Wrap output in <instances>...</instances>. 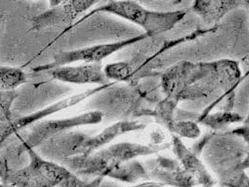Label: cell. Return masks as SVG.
Wrapping results in <instances>:
<instances>
[{
  "label": "cell",
  "instance_id": "obj_9",
  "mask_svg": "<svg viewBox=\"0 0 249 187\" xmlns=\"http://www.w3.org/2000/svg\"><path fill=\"white\" fill-rule=\"evenodd\" d=\"M248 0H195L193 8L196 12L202 15L219 14L220 12H226L229 9L233 8L236 5H240Z\"/></svg>",
  "mask_w": 249,
  "mask_h": 187
},
{
  "label": "cell",
  "instance_id": "obj_8",
  "mask_svg": "<svg viewBox=\"0 0 249 187\" xmlns=\"http://www.w3.org/2000/svg\"><path fill=\"white\" fill-rule=\"evenodd\" d=\"M101 89H102V87H98V88L93 89V90H91V91L79 94L78 95H74V96H71V97H68L67 99L59 101V102H57L55 104L50 106V107L46 108V109L42 110V111H39L37 112H35L33 114L23 117V118H21L19 120H16L14 122H11L12 127L14 128L16 131H18L19 129L26 128L27 126H29V125L33 124V123H36V122H38V121H40L41 119L45 118L48 115L53 114V113L58 112H60L62 110L67 109L68 107H71V106L79 103L81 100L86 98L88 95H90L91 94L96 93L97 91H99Z\"/></svg>",
  "mask_w": 249,
  "mask_h": 187
},
{
  "label": "cell",
  "instance_id": "obj_5",
  "mask_svg": "<svg viewBox=\"0 0 249 187\" xmlns=\"http://www.w3.org/2000/svg\"><path fill=\"white\" fill-rule=\"evenodd\" d=\"M156 149L136 144H119L113 146L106 151L98 152L97 155H94L88 161L91 166L92 171L99 170L100 168L105 170V173H108L118 164L131 159L136 155L148 154L156 152Z\"/></svg>",
  "mask_w": 249,
  "mask_h": 187
},
{
  "label": "cell",
  "instance_id": "obj_7",
  "mask_svg": "<svg viewBox=\"0 0 249 187\" xmlns=\"http://www.w3.org/2000/svg\"><path fill=\"white\" fill-rule=\"evenodd\" d=\"M144 126L140 125L138 123H129V122H124V123H118L109 127L108 129L104 130L101 134L98 136L91 138L89 140H85V141L79 145L74 147L73 151L75 152H79L81 154L88 155L91 151L97 149L99 146L107 143L108 141L113 140L115 137L133 130H139L143 129Z\"/></svg>",
  "mask_w": 249,
  "mask_h": 187
},
{
  "label": "cell",
  "instance_id": "obj_3",
  "mask_svg": "<svg viewBox=\"0 0 249 187\" xmlns=\"http://www.w3.org/2000/svg\"><path fill=\"white\" fill-rule=\"evenodd\" d=\"M102 116L101 112H93L72 118L40 122L35 126L27 140L23 141L22 147L24 150L28 148L34 149L35 147L40 146L47 140L56 137L64 131L72 129L74 127H78L81 125L97 124L98 122H101Z\"/></svg>",
  "mask_w": 249,
  "mask_h": 187
},
{
  "label": "cell",
  "instance_id": "obj_16",
  "mask_svg": "<svg viewBox=\"0 0 249 187\" xmlns=\"http://www.w3.org/2000/svg\"><path fill=\"white\" fill-rule=\"evenodd\" d=\"M5 20H6V16L4 14H0V32L3 27V24L5 23Z\"/></svg>",
  "mask_w": 249,
  "mask_h": 187
},
{
  "label": "cell",
  "instance_id": "obj_2",
  "mask_svg": "<svg viewBox=\"0 0 249 187\" xmlns=\"http://www.w3.org/2000/svg\"><path fill=\"white\" fill-rule=\"evenodd\" d=\"M108 12L127 19L143 27L147 35L159 34L174 27L185 16V12H160L148 11L135 1H109L94 10L96 12Z\"/></svg>",
  "mask_w": 249,
  "mask_h": 187
},
{
  "label": "cell",
  "instance_id": "obj_12",
  "mask_svg": "<svg viewBox=\"0 0 249 187\" xmlns=\"http://www.w3.org/2000/svg\"><path fill=\"white\" fill-rule=\"evenodd\" d=\"M18 94L15 92V90H0V114L5 117L8 122H12V106Z\"/></svg>",
  "mask_w": 249,
  "mask_h": 187
},
{
  "label": "cell",
  "instance_id": "obj_1",
  "mask_svg": "<svg viewBox=\"0 0 249 187\" xmlns=\"http://www.w3.org/2000/svg\"><path fill=\"white\" fill-rule=\"evenodd\" d=\"M27 151L30 163L22 169L6 171L1 178L11 187H78L82 183L68 169L57 164L42 159L34 149Z\"/></svg>",
  "mask_w": 249,
  "mask_h": 187
},
{
  "label": "cell",
  "instance_id": "obj_17",
  "mask_svg": "<svg viewBox=\"0 0 249 187\" xmlns=\"http://www.w3.org/2000/svg\"><path fill=\"white\" fill-rule=\"evenodd\" d=\"M0 187H2V185H0Z\"/></svg>",
  "mask_w": 249,
  "mask_h": 187
},
{
  "label": "cell",
  "instance_id": "obj_15",
  "mask_svg": "<svg viewBox=\"0 0 249 187\" xmlns=\"http://www.w3.org/2000/svg\"><path fill=\"white\" fill-rule=\"evenodd\" d=\"M64 1L65 0H49V3H50L51 8H54V7L61 5Z\"/></svg>",
  "mask_w": 249,
  "mask_h": 187
},
{
  "label": "cell",
  "instance_id": "obj_13",
  "mask_svg": "<svg viewBox=\"0 0 249 187\" xmlns=\"http://www.w3.org/2000/svg\"><path fill=\"white\" fill-rule=\"evenodd\" d=\"M131 72V68L126 63H116L108 65L105 69V75L107 78H112L116 80H124Z\"/></svg>",
  "mask_w": 249,
  "mask_h": 187
},
{
  "label": "cell",
  "instance_id": "obj_6",
  "mask_svg": "<svg viewBox=\"0 0 249 187\" xmlns=\"http://www.w3.org/2000/svg\"><path fill=\"white\" fill-rule=\"evenodd\" d=\"M47 71L53 79L71 83H106L107 78L101 65L97 63L76 67L65 65Z\"/></svg>",
  "mask_w": 249,
  "mask_h": 187
},
{
  "label": "cell",
  "instance_id": "obj_4",
  "mask_svg": "<svg viewBox=\"0 0 249 187\" xmlns=\"http://www.w3.org/2000/svg\"><path fill=\"white\" fill-rule=\"evenodd\" d=\"M147 35H142L134 37L131 39H127L124 41H120L117 43H109V44H101V45H95V46L84 48L76 51H70V52H62L57 54L54 56V60L46 65L41 66L38 68H36L34 71H47L52 70L53 68H57L60 66H65L69 63L78 62V61H85L87 63H97L102 61L103 59L107 57L108 56L112 55L115 52L121 50L122 48L127 46L129 44H132L136 41H139L143 38H145Z\"/></svg>",
  "mask_w": 249,
  "mask_h": 187
},
{
  "label": "cell",
  "instance_id": "obj_10",
  "mask_svg": "<svg viewBox=\"0 0 249 187\" xmlns=\"http://www.w3.org/2000/svg\"><path fill=\"white\" fill-rule=\"evenodd\" d=\"M27 81L26 73L21 69L0 66V90H15Z\"/></svg>",
  "mask_w": 249,
  "mask_h": 187
},
{
  "label": "cell",
  "instance_id": "obj_14",
  "mask_svg": "<svg viewBox=\"0 0 249 187\" xmlns=\"http://www.w3.org/2000/svg\"><path fill=\"white\" fill-rule=\"evenodd\" d=\"M16 130L12 127V123L10 122L8 126L3 128L0 132V149L3 145V143L6 141L8 138H10L13 133H15Z\"/></svg>",
  "mask_w": 249,
  "mask_h": 187
},
{
  "label": "cell",
  "instance_id": "obj_11",
  "mask_svg": "<svg viewBox=\"0 0 249 187\" xmlns=\"http://www.w3.org/2000/svg\"><path fill=\"white\" fill-rule=\"evenodd\" d=\"M176 147H177V151L178 154L179 156V158L181 159L182 162L185 165L186 168L195 172L199 175V180H201L202 178H204L205 183L206 181H208L209 179L205 178L204 176L208 177L205 172L204 167L202 166V164L200 163L191 152H188V150L185 148V146L182 144L179 140H177L176 138Z\"/></svg>",
  "mask_w": 249,
  "mask_h": 187
}]
</instances>
